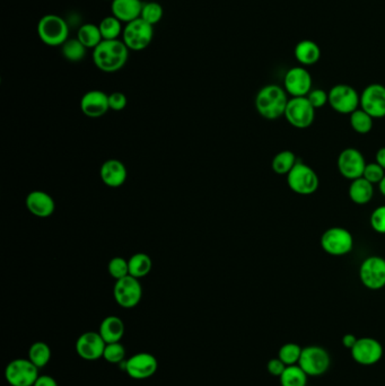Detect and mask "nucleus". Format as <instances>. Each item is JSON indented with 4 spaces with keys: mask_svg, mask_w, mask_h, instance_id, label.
<instances>
[{
    "mask_svg": "<svg viewBox=\"0 0 385 386\" xmlns=\"http://www.w3.org/2000/svg\"><path fill=\"white\" fill-rule=\"evenodd\" d=\"M129 49L122 40H103L93 50V63L103 73H117L129 59Z\"/></svg>",
    "mask_w": 385,
    "mask_h": 386,
    "instance_id": "obj_1",
    "label": "nucleus"
},
{
    "mask_svg": "<svg viewBox=\"0 0 385 386\" xmlns=\"http://www.w3.org/2000/svg\"><path fill=\"white\" fill-rule=\"evenodd\" d=\"M288 94L284 87L269 84L260 89L256 96V112L265 120H277L285 115L287 108Z\"/></svg>",
    "mask_w": 385,
    "mask_h": 386,
    "instance_id": "obj_2",
    "label": "nucleus"
},
{
    "mask_svg": "<svg viewBox=\"0 0 385 386\" xmlns=\"http://www.w3.org/2000/svg\"><path fill=\"white\" fill-rule=\"evenodd\" d=\"M38 38L47 47H61L69 38V25L63 17L47 14L36 26Z\"/></svg>",
    "mask_w": 385,
    "mask_h": 386,
    "instance_id": "obj_3",
    "label": "nucleus"
},
{
    "mask_svg": "<svg viewBox=\"0 0 385 386\" xmlns=\"http://www.w3.org/2000/svg\"><path fill=\"white\" fill-rule=\"evenodd\" d=\"M286 177L289 189L300 196H311L319 189L320 180L316 172L300 161H297Z\"/></svg>",
    "mask_w": 385,
    "mask_h": 386,
    "instance_id": "obj_4",
    "label": "nucleus"
},
{
    "mask_svg": "<svg viewBox=\"0 0 385 386\" xmlns=\"http://www.w3.org/2000/svg\"><path fill=\"white\" fill-rule=\"evenodd\" d=\"M320 243L325 253L332 257H344L354 249V238L344 227L328 228L321 236Z\"/></svg>",
    "mask_w": 385,
    "mask_h": 386,
    "instance_id": "obj_5",
    "label": "nucleus"
},
{
    "mask_svg": "<svg viewBox=\"0 0 385 386\" xmlns=\"http://www.w3.org/2000/svg\"><path fill=\"white\" fill-rule=\"evenodd\" d=\"M298 366L309 376H322L331 367V356L323 347L307 345L303 348Z\"/></svg>",
    "mask_w": 385,
    "mask_h": 386,
    "instance_id": "obj_6",
    "label": "nucleus"
},
{
    "mask_svg": "<svg viewBox=\"0 0 385 386\" xmlns=\"http://www.w3.org/2000/svg\"><path fill=\"white\" fill-rule=\"evenodd\" d=\"M121 40L129 50H145L154 40V26L142 19H136L126 24Z\"/></svg>",
    "mask_w": 385,
    "mask_h": 386,
    "instance_id": "obj_7",
    "label": "nucleus"
},
{
    "mask_svg": "<svg viewBox=\"0 0 385 386\" xmlns=\"http://www.w3.org/2000/svg\"><path fill=\"white\" fill-rule=\"evenodd\" d=\"M329 104L333 111L351 115L360 106V94L353 86L337 84L329 91Z\"/></svg>",
    "mask_w": 385,
    "mask_h": 386,
    "instance_id": "obj_8",
    "label": "nucleus"
},
{
    "mask_svg": "<svg viewBox=\"0 0 385 386\" xmlns=\"http://www.w3.org/2000/svg\"><path fill=\"white\" fill-rule=\"evenodd\" d=\"M38 376V368L25 358L14 359L5 370V378L10 386H33Z\"/></svg>",
    "mask_w": 385,
    "mask_h": 386,
    "instance_id": "obj_9",
    "label": "nucleus"
},
{
    "mask_svg": "<svg viewBox=\"0 0 385 386\" xmlns=\"http://www.w3.org/2000/svg\"><path fill=\"white\" fill-rule=\"evenodd\" d=\"M284 117L292 127L296 129H307L314 122L316 109L313 108L307 96L292 98L288 101Z\"/></svg>",
    "mask_w": 385,
    "mask_h": 386,
    "instance_id": "obj_10",
    "label": "nucleus"
},
{
    "mask_svg": "<svg viewBox=\"0 0 385 386\" xmlns=\"http://www.w3.org/2000/svg\"><path fill=\"white\" fill-rule=\"evenodd\" d=\"M114 301L122 308H133L140 303L142 297V287L139 279L133 275L116 280L113 287Z\"/></svg>",
    "mask_w": 385,
    "mask_h": 386,
    "instance_id": "obj_11",
    "label": "nucleus"
},
{
    "mask_svg": "<svg viewBox=\"0 0 385 386\" xmlns=\"http://www.w3.org/2000/svg\"><path fill=\"white\" fill-rule=\"evenodd\" d=\"M360 282L370 291H381L385 287V259L371 256L360 266Z\"/></svg>",
    "mask_w": 385,
    "mask_h": 386,
    "instance_id": "obj_12",
    "label": "nucleus"
},
{
    "mask_svg": "<svg viewBox=\"0 0 385 386\" xmlns=\"http://www.w3.org/2000/svg\"><path fill=\"white\" fill-rule=\"evenodd\" d=\"M351 358L362 366H373L381 361L384 354L382 343L374 338H358L351 350Z\"/></svg>",
    "mask_w": 385,
    "mask_h": 386,
    "instance_id": "obj_13",
    "label": "nucleus"
},
{
    "mask_svg": "<svg viewBox=\"0 0 385 386\" xmlns=\"http://www.w3.org/2000/svg\"><path fill=\"white\" fill-rule=\"evenodd\" d=\"M312 76L305 67H293L285 73L284 89L292 98H305L312 91Z\"/></svg>",
    "mask_w": 385,
    "mask_h": 386,
    "instance_id": "obj_14",
    "label": "nucleus"
},
{
    "mask_svg": "<svg viewBox=\"0 0 385 386\" xmlns=\"http://www.w3.org/2000/svg\"><path fill=\"white\" fill-rule=\"evenodd\" d=\"M366 161L363 154L357 148H344L339 154L338 165L339 173L347 180L354 181L363 177L364 170L366 168Z\"/></svg>",
    "mask_w": 385,
    "mask_h": 386,
    "instance_id": "obj_15",
    "label": "nucleus"
},
{
    "mask_svg": "<svg viewBox=\"0 0 385 386\" xmlns=\"http://www.w3.org/2000/svg\"><path fill=\"white\" fill-rule=\"evenodd\" d=\"M360 109L374 119L385 117V86L370 84L360 94Z\"/></svg>",
    "mask_w": 385,
    "mask_h": 386,
    "instance_id": "obj_16",
    "label": "nucleus"
},
{
    "mask_svg": "<svg viewBox=\"0 0 385 386\" xmlns=\"http://www.w3.org/2000/svg\"><path fill=\"white\" fill-rule=\"evenodd\" d=\"M124 364V370L133 380H147L157 372V359L148 352H139L128 358Z\"/></svg>",
    "mask_w": 385,
    "mask_h": 386,
    "instance_id": "obj_17",
    "label": "nucleus"
},
{
    "mask_svg": "<svg viewBox=\"0 0 385 386\" xmlns=\"http://www.w3.org/2000/svg\"><path fill=\"white\" fill-rule=\"evenodd\" d=\"M105 345H107V342L104 341V339L102 338L100 332L89 331V332L82 333V336H79L75 348H76L77 354L82 359L94 361H98L100 358H103Z\"/></svg>",
    "mask_w": 385,
    "mask_h": 386,
    "instance_id": "obj_18",
    "label": "nucleus"
},
{
    "mask_svg": "<svg viewBox=\"0 0 385 386\" xmlns=\"http://www.w3.org/2000/svg\"><path fill=\"white\" fill-rule=\"evenodd\" d=\"M80 110L86 117H101L108 113L109 95L100 89H92L86 92L80 98Z\"/></svg>",
    "mask_w": 385,
    "mask_h": 386,
    "instance_id": "obj_19",
    "label": "nucleus"
},
{
    "mask_svg": "<svg viewBox=\"0 0 385 386\" xmlns=\"http://www.w3.org/2000/svg\"><path fill=\"white\" fill-rule=\"evenodd\" d=\"M25 206L30 214L38 218H49L56 212L54 198L42 190H34L26 196Z\"/></svg>",
    "mask_w": 385,
    "mask_h": 386,
    "instance_id": "obj_20",
    "label": "nucleus"
},
{
    "mask_svg": "<svg viewBox=\"0 0 385 386\" xmlns=\"http://www.w3.org/2000/svg\"><path fill=\"white\" fill-rule=\"evenodd\" d=\"M100 177L107 187L113 189L122 187L128 179L126 165L119 159H108L100 168Z\"/></svg>",
    "mask_w": 385,
    "mask_h": 386,
    "instance_id": "obj_21",
    "label": "nucleus"
},
{
    "mask_svg": "<svg viewBox=\"0 0 385 386\" xmlns=\"http://www.w3.org/2000/svg\"><path fill=\"white\" fill-rule=\"evenodd\" d=\"M142 6V0H113L111 1V15L128 24L140 19Z\"/></svg>",
    "mask_w": 385,
    "mask_h": 386,
    "instance_id": "obj_22",
    "label": "nucleus"
},
{
    "mask_svg": "<svg viewBox=\"0 0 385 386\" xmlns=\"http://www.w3.org/2000/svg\"><path fill=\"white\" fill-rule=\"evenodd\" d=\"M294 56L300 66H313L321 59V48L312 40H302L295 45Z\"/></svg>",
    "mask_w": 385,
    "mask_h": 386,
    "instance_id": "obj_23",
    "label": "nucleus"
},
{
    "mask_svg": "<svg viewBox=\"0 0 385 386\" xmlns=\"http://www.w3.org/2000/svg\"><path fill=\"white\" fill-rule=\"evenodd\" d=\"M348 196L355 205L358 206L367 205L374 196V184L371 183L364 177L351 181L348 189Z\"/></svg>",
    "mask_w": 385,
    "mask_h": 386,
    "instance_id": "obj_24",
    "label": "nucleus"
},
{
    "mask_svg": "<svg viewBox=\"0 0 385 386\" xmlns=\"http://www.w3.org/2000/svg\"><path fill=\"white\" fill-rule=\"evenodd\" d=\"M124 331L126 326L124 321L120 317L110 315L102 321L98 332L107 343H113L121 341V339L124 338Z\"/></svg>",
    "mask_w": 385,
    "mask_h": 386,
    "instance_id": "obj_25",
    "label": "nucleus"
},
{
    "mask_svg": "<svg viewBox=\"0 0 385 386\" xmlns=\"http://www.w3.org/2000/svg\"><path fill=\"white\" fill-rule=\"evenodd\" d=\"M128 264H129V275L137 279L144 278L152 271V259L148 254L142 252L133 254L128 260Z\"/></svg>",
    "mask_w": 385,
    "mask_h": 386,
    "instance_id": "obj_26",
    "label": "nucleus"
},
{
    "mask_svg": "<svg viewBox=\"0 0 385 386\" xmlns=\"http://www.w3.org/2000/svg\"><path fill=\"white\" fill-rule=\"evenodd\" d=\"M76 38L82 42V45H85L86 48L92 49V50H94L103 41L100 27L93 23H86V24L79 26Z\"/></svg>",
    "mask_w": 385,
    "mask_h": 386,
    "instance_id": "obj_27",
    "label": "nucleus"
},
{
    "mask_svg": "<svg viewBox=\"0 0 385 386\" xmlns=\"http://www.w3.org/2000/svg\"><path fill=\"white\" fill-rule=\"evenodd\" d=\"M85 45L79 41L78 38H68L63 45H61V54L63 58L69 63H79L84 60L87 54Z\"/></svg>",
    "mask_w": 385,
    "mask_h": 386,
    "instance_id": "obj_28",
    "label": "nucleus"
},
{
    "mask_svg": "<svg viewBox=\"0 0 385 386\" xmlns=\"http://www.w3.org/2000/svg\"><path fill=\"white\" fill-rule=\"evenodd\" d=\"M296 155L292 150H283L276 154L272 161V171L278 175H287L296 165Z\"/></svg>",
    "mask_w": 385,
    "mask_h": 386,
    "instance_id": "obj_29",
    "label": "nucleus"
},
{
    "mask_svg": "<svg viewBox=\"0 0 385 386\" xmlns=\"http://www.w3.org/2000/svg\"><path fill=\"white\" fill-rule=\"evenodd\" d=\"M307 375L298 365L287 366L279 377L280 386H307Z\"/></svg>",
    "mask_w": 385,
    "mask_h": 386,
    "instance_id": "obj_30",
    "label": "nucleus"
},
{
    "mask_svg": "<svg viewBox=\"0 0 385 386\" xmlns=\"http://www.w3.org/2000/svg\"><path fill=\"white\" fill-rule=\"evenodd\" d=\"M100 31H101L102 38L103 40H119L122 36L124 32V26L122 22L119 21L117 17L113 15L105 16L98 24Z\"/></svg>",
    "mask_w": 385,
    "mask_h": 386,
    "instance_id": "obj_31",
    "label": "nucleus"
},
{
    "mask_svg": "<svg viewBox=\"0 0 385 386\" xmlns=\"http://www.w3.org/2000/svg\"><path fill=\"white\" fill-rule=\"evenodd\" d=\"M351 126L355 133L360 135H367L372 131L374 126V117H371L370 114L358 109L356 111L349 115Z\"/></svg>",
    "mask_w": 385,
    "mask_h": 386,
    "instance_id": "obj_32",
    "label": "nucleus"
},
{
    "mask_svg": "<svg viewBox=\"0 0 385 386\" xmlns=\"http://www.w3.org/2000/svg\"><path fill=\"white\" fill-rule=\"evenodd\" d=\"M29 359L40 370L49 364L51 359V349L43 341H36L30 347Z\"/></svg>",
    "mask_w": 385,
    "mask_h": 386,
    "instance_id": "obj_33",
    "label": "nucleus"
},
{
    "mask_svg": "<svg viewBox=\"0 0 385 386\" xmlns=\"http://www.w3.org/2000/svg\"><path fill=\"white\" fill-rule=\"evenodd\" d=\"M302 352H303V348L300 345H297L295 342H288V343L281 345L279 352H278V358L286 366L298 365Z\"/></svg>",
    "mask_w": 385,
    "mask_h": 386,
    "instance_id": "obj_34",
    "label": "nucleus"
},
{
    "mask_svg": "<svg viewBox=\"0 0 385 386\" xmlns=\"http://www.w3.org/2000/svg\"><path fill=\"white\" fill-rule=\"evenodd\" d=\"M163 16H164V10H163L161 3H157V1L144 3L140 19H144L151 25L155 26L157 23L161 22Z\"/></svg>",
    "mask_w": 385,
    "mask_h": 386,
    "instance_id": "obj_35",
    "label": "nucleus"
},
{
    "mask_svg": "<svg viewBox=\"0 0 385 386\" xmlns=\"http://www.w3.org/2000/svg\"><path fill=\"white\" fill-rule=\"evenodd\" d=\"M103 358L110 364H121L126 361V348L120 342L107 343Z\"/></svg>",
    "mask_w": 385,
    "mask_h": 386,
    "instance_id": "obj_36",
    "label": "nucleus"
},
{
    "mask_svg": "<svg viewBox=\"0 0 385 386\" xmlns=\"http://www.w3.org/2000/svg\"><path fill=\"white\" fill-rule=\"evenodd\" d=\"M109 275L116 280L124 278L129 275V264L128 260L122 257L112 258L108 263Z\"/></svg>",
    "mask_w": 385,
    "mask_h": 386,
    "instance_id": "obj_37",
    "label": "nucleus"
},
{
    "mask_svg": "<svg viewBox=\"0 0 385 386\" xmlns=\"http://www.w3.org/2000/svg\"><path fill=\"white\" fill-rule=\"evenodd\" d=\"M370 224L373 231L385 235V206H380L373 210Z\"/></svg>",
    "mask_w": 385,
    "mask_h": 386,
    "instance_id": "obj_38",
    "label": "nucleus"
},
{
    "mask_svg": "<svg viewBox=\"0 0 385 386\" xmlns=\"http://www.w3.org/2000/svg\"><path fill=\"white\" fill-rule=\"evenodd\" d=\"M385 175V170L381 168L377 163H368L364 170V179H366L372 184H379Z\"/></svg>",
    "mask_w": 385,
    "mask_h": 386,
    "instance_id": "obj_39",
    "label": "nucleus"
},
{
    "mask_svg": "<svg viewBox=\"0 0 385 386\" xmlns=\"http://www.w3.org/2000/svg\"><path fill=\"white\" fill-rule=\"evenodd\" d=\"M309 103L313 105V108L321 109L325 105L329 104V93L325 92L324 89H312L307 96Z\"/></svg>",
    "mask_w": 385,
    "mask_h": 386,
    "instance_id": "obj_40",
    "label": "nucleus"
},
{
    "mask_svg": "<svg viewBox=\"0 0 385 386\" xmlns=\"http://www.w3.org/2000/svg\"><path fill=\"white\" fill-rule=\"evenodd\" d=\"M126 104H128V98L124 93L113 92L109 95V106L112 111H122L126 109Z\"/></svg>",
    "mask_w": 385,
    "mask_h": 386,
    "instance_id": "obj_41",
    "label": "nucleus"
},
{
    "mask_svg": "<svg viewBox=\"0 0 385 386\" xmlns=\"http://www.w3.org/2000/svg\"><path fill=\"white\" fill-rule=\"evenodd\" d=\"M286 367H287V366L278 357L272 358V359L268 361V364H267V370H268L269 374L276 377H280L281 374L284 373V370H286Z\"/></svg>",
    "mask_w": 385,
    "mask_h": 386,
    "instance_id": "obj_42",
    "label": "nucleus"
},
{
    "mask_svg": "<svg viewBox=\"0 0 385 386\" xmlns=\"http://www.w3.org/2000/svg\"><path fill=\"white\" fill-rule=\"evenodd\" d=\"M33 386H58V383L50 375H40Z\"/></svg>",
    "mask_w": 385,
    "mask_h": 386,
    "instance_id": "obj_43",
    "label": "nucleus"
},
{
    "mask_svg": "<svg viewBox=\"0 0 385 386\" xmlns=\"http://www.w3.org/2000/svg\"><path fill=\"white\" fill-rule=\"evenodd\" d=\"M357 340H358V338H357L355 334H353V333H346V334L342 337V345H344V348L351 350L353 347L356 345Z\"/></svg>",
    "mask_w": 385,
    "mask_h": 386,
    "instance_id": "obj_44",
    "label": "nucleus"
},
{
    "mask_svg": "<svg viewBox=\"0 0 385 386\" xmlns=\"http://www.w3.org/2000/svg\"><path fill=\"white\" fill-rule=\"evenodd\" d=\"M375 163H377L381 168L385 170V147L380 148L379 150L376 152Z\"/></svg>",
    "mask_w": 385,
    "mask_h": 386,
    "instance_id": "obj_45",
    "label": "nucleus"
},
{
    "mask_svg": "<svg viewBox=\"0 0 385 386\" xmlns=\"http://www.w3.org/2000/svg\"><path fill=\"white\" fill-rule=\"evenodd\" d=\"M379 190L380 193H381L383 196H385V175L379 183Z\"/></svg>",
    "mask_w": 385,
    "mask_h": 386,
    "instance_id": "obj_46",
    "label": "nucleus"
},
{
    "mask_svg": "<svg viewBox=\"0 0 385 386\" xmlns=\"http://www.w3.org/2000/svg\"><path fill=\"white\" fill-rule=\"evenodd\" d=\"M107 1H113V0H107Z\"/></svg>",
    "mask_w": 385,
    "mask_h": 386,
    "instance_id": "obj_47",
    "label": "nucleus"
},
{
    "mask_svg": "<svg viewBox=\"0 0 385 386\" xmlns=\"http://www.w3.org/2000/svg\"><path fill=\"white\" fill-rule=\"evenodd\" d=\"M307 386H309V385H307Z\"/></svg>",
    "mask_w": 385,
    "mask_h": 386,
    "instance_id": "obj_48",
    "label": "nucleus"
}]
</instances>
